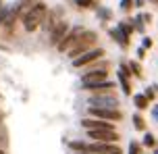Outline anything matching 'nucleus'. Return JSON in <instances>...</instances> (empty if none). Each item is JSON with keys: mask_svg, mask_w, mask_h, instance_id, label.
I'll list each match as a JSON object with an SVG mask.
<instances>
[{"mask_svg": "<svg viewBox=\"0 0 158 154\" xmlns=\"http://www.w3.org/2000/svg\"><path fill=\"white\" fill-rule=\"evenodd\" d=\"M46 13H48V8L44 2H35L27 13L23 15V27H25V31H35L40 25H42V21L46 19Z\"/></svg>", "mask_w": 158, "mask_h": 154, "instance_id": "nucleus-1", "label": "nucleus"}, {"mask_svg": "<svg viewBox=\"0 0 158 154\" xmlns=\"http://www.w3.org/2000/svg\"><path fill=\"white\" fill-rule=\"evenodd\" d=\"M96 40H98L96 31H83L77 38V42H75L71 48H69V54H67V56H69V58H75V56H79V54H83L85 50H89L96 44Z\"/></svg>", "mask_w": 158, "mask_h": 154, "instance_id": "nucleus-2", "label": "nucleus"}, {"mask_svg": "<svg viewBox=\"0 0 158 154\" xmlns=\"http://www.w3.org/2000/svg\"><path fill=\"white\" fill-rule=\"evenodd\" d=\"M92 117L96 119H102V121H121L123 119V113L118 110V108H98V106H89L87 108Z\"/></svg>", "mask_w": 158, "mask_h": 154, "instance_id": "nucleus-3", "label": "nucleus"}, {"mask_svg": "<svg viewBox=\"0 0 158 154\" xmlns=\"http://www.w3.org/2000/svg\"><path fill=\"white\" fill-rule=\"evenodd\" d=\"M87 106H98V108H118V100L110 94H96V96H89L87 100Z\"/></svg>", "mask_w": 158, "mask_h": 154, "instance_id": "nucleus-4", "label": "nucleus"}, {"mask_svg": "<svg viewBox=\"0 0 158 154\" xmlns=\"http://www.w3.org/2000/svg\"><path fill=\"white\" fill-rule=\"evenodd\" d=\"M83 31H85V29H83L81 25H77V27H69V31L64 33V35H63V40L56 44V48L60 50V52H67V50H69V48L73 46V44L77 42V38H79V35H81Z\"/></svg>", "mask_w": 158, "mask_h": 154, "instance_id": "nucleus-5", "label": "nucleus"}, {"mask_svg": "<svg viewBox=\"0 0 158 154\" xmlns=\"http://www.w3.org/2000/svg\"><path fill=\"white\" fill-rule=\"evenodd\" d=\"M104 56V50L102 48H94V50H85L83 54H79V56L73 58V67H85L89 63H96L98 58Z\"/></svg>", "mask_w": 158, "mask_h": 154, "instance_id": "nucleus-6", "label": "nucleus"}, {"mask_svg": "<svg viewBox=\"0 0 158 154\" xmlns=\"http://www.w3.org/2000/svg\"><path fill=\"white\" fill-rule=\"evenodd\" d=\"M85 150L96 154H123L121 148L114 146V142H94V144H87Z\"/></svg>", "mask_w": 158, "mask_h": 154, "instance_id": "nucleus-7", "label": "nucleus"}, {"mask_svg": "<svg viewBox=\"0 0 158 154\" xmlns=\"http://www.w3.org/2000/svg\"><path fill=\"white\" fill-rule=\"evenodd\" d=\"M87 138L94 142H118V133L114 129H87Z\"/></svg>", "mask_w": 158, "mask_h": 154, "instance_id": "nucleus-8", "label": "nucleus"}, {"mask_svg": "<svg viewBox=\"0 0 158 154\" xmlns=\"http://www.w3.org/2000/svg\"><path fill=\"white\" fill-rule=\"evenodd\" d=\"M67 31H69V23H67V21H58V23L50 29V44H52V46H56L58 42L63 40V35Z\"/></svg>", "mask_w": 158, "mask_h": 154, "instance_id": "nucleus-9", "label": "nucleus"}, {"mask_svg": "<svg viewBox=\"0 0 158 154\" xmlns=\"http://www.w3.org/2000/svg\"><path fill=\"white\" fill-rule=\"evenodd\" d=\"M108 77V69H89L83 73V83H98Z\"/></svg>", "mask_w": 158, "mask_h": 154, "instance_id": "nucleus-10", "label": "nucleus"}, {"mask_svg": "<svg viewBox=\"0 0 158 154\" xmlns=\"http://www.w3.org/2000/svg\"><path fill=\"white\" fill-rule=\"evenodd\" d=\"M83 89L87 92H96V94H104V92H112L114 89V83L108 79L98 81V83H83Z\"/></svg>", "mask_w": 158, "mask_h": 154, "instance_id": "nucleus-11", "label": "nucleus"}, {"mask_svg": "<svg viewBox=\"0 0 158 154\" xmlns=\"http://www.w3.org/2000/svg\"><path fill=\"white\" fill-rule=\"evenodd\" d=\"M81 125H83L85 129H114L110 121H102V119H96V117H92V119H83Z\"/></svg>", "mask_w": 158, "mask_h": 154, "instance_id": "nucleus-12", "label": "nucleus"}, {"mask_svg": "<svg viewBox=\"0 0 158 154\" xmlns=\"http://www.w3.org/2000/svg\"><path fill=\"white\" fill-rule=\"evenodd\" d=\"M129 73H125L123 69L117 73V77H118V81H121V88H123V92L125 94H131V83H129V77H127Z\"/></svg>", "mask_w": 158, "mask_h": 154, "instance_id": "nucleus-13", "label": "nucleus"}, {"mask_svg": "<svg viewBox=\"0 0 158 154\" xmlns=\"http://www.w3.org/2000/svg\"><path fill=\"white\" fill-rule=\"evenodd\" d=\"M110 35H112V40L118 42L123 48H127V46H129V38H127V35H123V33L118 31V29H110Z\"/></svg>", "mask_w": 158, "mask_h": 154, "instance_id": "nucleus-14", "label": "nucleus"}, {"mask_svg": "<svg viewBox=\"0 0 158 154\" xmlns=\"http://www.w3.org/2000/svg\"><path fill=\"white\" fill-rule=\"evenodd\" d=\"M133 102L137 108H146V106H150V100L143 96V94H137V96H133Z\"/></svg>", "mask_w": 158, "mask_h": 154, "instance_id": "nucleus-15", "label": "nucleus"}, {"mask_svg": "<svg viewBox=\"0 0 158 154\" xmlns=\"http://www.w3.org/2000/svg\"><path fill=\"white\" fill-rule=\"evenodd\" d=\"M69 148L75 150V152H85L87 144H85V142H69Z\"/></svg>", "mask_w": 158, "mask_h": 154, "instance_id": "nucleus-16", "label": "nucleus"}, {"mask_svg": "<svg viewBox=\"0 0 158 154\" xmlns=\"http://www.w3.org/2000/svg\"><path fill=\"white\" fill-rule=\"evenodd\" d=\"M133 127H135V129H139V131L146 129V123H143V119L139 117V114H133Z\"/></svg>", "mask_w": 158, "mask_h": 154, "instance_id": "nucleus-17", "label": "nucleus"}, {"mask_svg": "<svg viewBox=\"0 0 158 154\" xmlns=\"http://www.w3.org/2000/svg\"><path fill=\"white\" fill-rule=\"evenodd\" d=\"M143 146L154 148V146H156V138H154L152 133H146V138H143Z\"/></svg>", "mask_w": 158, "mask_h": 154, "instance_id": "nucleus-18", "label": "nucleus"}, {"mask_svg": "<svg viewBox=\"0 0 158 154\" xmlns=\"http://www.w3.org/2000/svg\"><path fill=\"white\" fill-rule=\"evenodd\" d=\"M139 152H142V146L137 142H131L129 144V154H139Z\"/></svg>", "mask_w": 158, "mask_h": 154, "instance_id": "nucleus-19", "label": "nucleus"}, {"mask_svg": "<svg viewBox=\"0 0 158 154\" xmlns=\"http://www.w3.org/2000/svg\"><path fill=\"white\" fill-rule=\"evenodd\" d=\"M121 8H123L125 13H129V10L133 8V0H121Z\"/></svg>", "mask_w": 158, "mask_h": 154, "instance_id": "nucleus-20", "label": "nucleus"}, {"mask_svg": "<svg viewBox=\"0 0 158 154\" xmlns=\"http://www.w3.org/2000/svg\"><path fill=\"white\" fill-rule=\"evenodd\" d=\"M98 17H102L104 21H108V19L112 17V13L108 10V8H100V10H98Z\"/></svg>", "mask_w": 158, "mask_h": 154, "instance_id": "nucleus-21", "label": "nucleus"}, {"mask_svg": "<svg viewBox=\"0 0 158 154\" xmlns=\"http://www.w3.org/2000/svg\"><path fill=\"white\" fill-rule=\"evenodd\" d=\"M154 88H156V85H150V88L146 89V94H143V96L148 98V100H154V98H156V89H154Z\"/></svg>", "mask_w": 158, "mask_h": 154, "instance_id": "nucleus-22", "label": "nucleus"}, {"mask_svg": "<svg viewBox=\"0 0 158 154\" xmlns=\"http://www.w3.org/2000/svg\"><path fill=\"white\" fill-rule=\"evenodd\" d=\"M77 2V6L81 8H89V6H94V0H75Z\"/></svg>", "mask_w": 158, "mask_h": 154, "instance_id": "nucleus-23", "label": "nucleus"}, {"mask_svg": "<svg viewBox=\"0 0 158 154\" xmlns=\"http://www.w3.org/2000/svg\"><path fill=\"white\" fill-rule=\"evenodd\" d=\"M152 44H154V42H152L150 38H143V46L142 48H152Z\"/></svg>", "mask_w": 158, "mask_h": 154, "instance_id": "nucleus-24", "label": "nucleus"}, {"mask_svg": "<svg viewBox=\"0 0 158 154\" xmlns=\"http://www.w3.org/2000/svg\"><path fill=\"white\" fill-rule=\"evenodd\" d=\"M137 56H139V58L146 56V48H139V50H137Z\"/></svg>", "mask_w": 158, "mask_h": 154, "instance_id": "nucleus-25", "label": "nucleus"}, {"mask_svg": "<svg viewBox=\"0 0 158 154\" xmlns=\"http://www.w3.org/2000/svg\"><path fill=\"white\" fill-rule=\"evenodd\" d=\"M143 4H146V0H135L133 6H143Z\"/></svg>", "mask_w": 158, "mask_h": 154, "instance_id": "nucleus-26", "label": "nucleus"}, {"mask_svg": "<svg viewBox=\"0 0 158 154\" xmlns=\"http://www.w3.org/2000/svg\"><path fill=\"white\" fill-rule=\"evenodd\" d=\"M75 154H96V152H87L85 150V152H75Z\"/></svg>", "mask_w": 158, "mask_h": 154, "instance_id": "nucleus-27", "label": "nucleus"}, {"mask_svg": "<svg viewBox=\"0 0 158 154\" xmlns=\"http://www.w3.org/2000/svg\"><path fill=\"white\" fill-rule=\"evenodd\" d=\"M150 4H156V0H150Z\"/></svg>", "mask_w": 158, "mask_h": 154, "instance_id": "nucleus-28", "label": "nucleus"}]
</instances>
